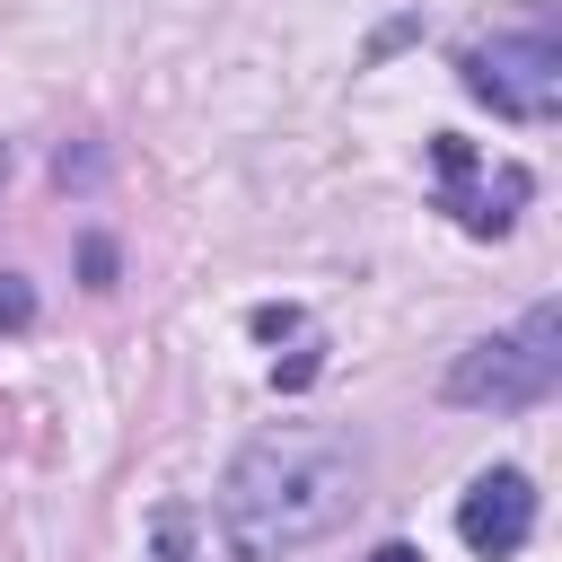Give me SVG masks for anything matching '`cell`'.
Returning <instances> with one entry per match:
<instances>
[{
	"mask_svg": "<svg viewBox=\"0 0 562 562\" xmlns=\"http://www.w3.org/2000/svg\"><path fill=\"white\" fill-rule=\"evenodd\" d=\"M360 501V448L342 430H272L237 448L220 483V544L228 562H281L290 544H316Z\"/></svg>",
	"mask_w": 562,
	"mask_h": 562,
	"instance_id": "obj_1",
	"label": "cell"
},
{
	"mask_svg": "<svg viewBox=\"0 0 562 562\" xmlns=\"http://www.w3.org/2000/svg\"><path fill=\"white\" fill-rule=\"evenodd\" d=\"M553 378H562V307H553V299H536L509 334L465 342L439 395H448V404H465V413H527V404H544V395H553Z\"/></svg>",
	"mask_w": 562,
	"mask_h": 562,
	"instance_id": "obj_2",
	"label": "cell"
},
{
	"mask_svg": "<svg viewBox=\"0 0 562 562\" xmlns=\"http://www.w3.org/2000/svg\"><path fill=\"white\" fill-rule=\"evenodd\" d=\"M457 70H465V97H483L501 123H553L562 114V35H553V18L474 44Z\"/></svg>",
	"mask_w": 562,
	"mask_h": 562,
	"instance_id": "obj_3",
	"label": "cell"
},
{
	"mask_svg": "<svg viewBox=\"0 0 562 562\" xmlns=\"http://www.w3.org/2000/svg\"><path fill=\"white\" fill-rule=\"evenodd\" d=\"M430 167H439V211H448L465 237H501V228L527 211V193H536V176H527L518 158H483V149L457 140V132L430 140Z\"/></svg>",
	"mask_w": 562,
	"mask_h": 562,
	"instance_id": "obj_4",
	"label": "cell"
},
{
	"mask_svg": "<svg viewBox=\"0 0 562 562\" xmlns=\"http://www.w3.org/2000/svg\"><path fill=\"white\" fill-rule=\"evenodd\" d=\"M457 536H465V553L509 562V553L536 536V483H527L518 465L474 474V483H465V501H457Z\"/></svg>",
	"mask_w": 562,
	"mask_h": 562,
	"instance_id": "obj_5",
	"label": "cell"
},
{
	"mask_svg": "<svg viewBox=\"0 0 562 562\" xmlns=\"http://www.w3.org/2000/svg\"><path fill=\"white\" fill-rule=\"evenodd\" d=\"M149 562H193V509L184 501H167L149 518Z\"/></svg>",
	"mask_w": 562,
	"mask_h": 562,
	"instance_id": "obj_6",
	"label": "cell"
},
{
	"mask_svg": "<svg viewBox=\"0 0 562 562\" xmlns=\"http://www.w3.org/2000/svg\"><path fill=\"white\" fill-rule=\"evenodd\" d=\"M35 325V290H26V272H0V334H26Z\"/></svg>",
	"mask_w": 562,
	"mask_h": 562,
	"instance_id": "obj_7",
	"label": "cell"
},
{
	"mask_svg": "<svg viewBox=\"0 0 562 562\" xmlns=\"http://www.w3.org/2000/svg\"><path fill=\"white\" fill-rule=\"evenodd\" d=\"M79 272H88V290H105V281H114V246L88 237V246H79Z\"/></svg>",
	"mask_w": 562,
	"mask_h": 562,
	"instance_id": "obj_8",
	"label": "cell"
},
{
	"mask_svg": "<svg viewBox=\"0 0 562 562\" xmlns=\"http://www.w3.org/2000/svg\"><path fill=\"white\" fill-rule=\"evenodd\" d=\"M255 334H263V342H281V334H299V307H290V299H281V307H255Z\"/></svg>",
	"mask_w": 562,
	"mask_h": 562,
	"instance_id": "obj_9",
	"label": "cell"
},
{
	"mask_svg": "<svg viewBox=\"0 0 562 562\" xmlns=\"http://www.w3.org/2000/svg\"><path fill=\"white\" fill-rule=\"evenodd\" d=\"M316 369H325V360H316V351H299V360H281V369H272V386H307Z\"/></svg>",
	"mask_w": 562,
	"mask_h": 562,
	"instance_id": "obj_10",
	"label": "cell"
},
{
	"mask_svg": "<svg viewBox=\"0 0 562 562\" xmlns=\"http://www.w3.org/2000/svg\"><path fill=\"white\" fill-rule=\"evenodd\" d=\"M369 562H422V553H413V544H378Z\"/></svg>",
	"mask_w": 562,
	"mask_h": 562,
	"instance_id": "obj_11",
	"label": "cell"
}]
</instances>
